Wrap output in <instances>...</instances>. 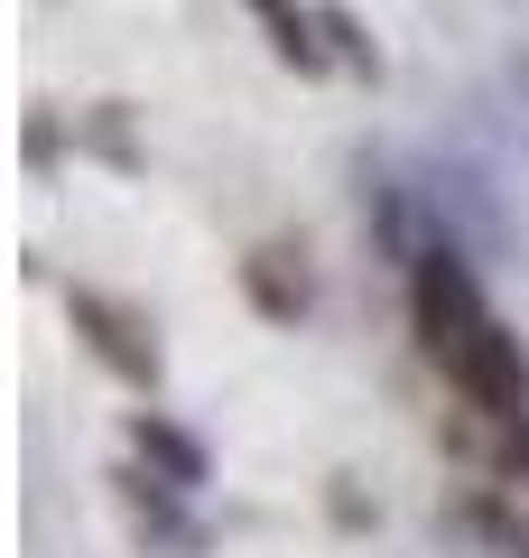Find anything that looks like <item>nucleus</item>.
<instances>
[{
    "instance_id": "1",
    "label": "nucleus",
    "mask_w": 529,
    "mask_h": 558,
    "mask_svg": "<svg viewBox=\"0 0 529 558\" xmlns=\"http://www.w3.org/2000/svg\"><path fill=\"white\" fill-rule=\"evenodd\" d=\"M409 326H418V354H428L436 373L492 326V299H483V279H473V260H465L455 233H436L428 252L409 260Z\"/></svg>"
},
{
    "instance_id": "2",
    "label": "nucleus",
    "mask_w": 529,
    "mask_h": 558,
    "mask_svg": "<svg viewBox=\"0 0 529 558\" xmlns=\"http://www.w3.org/2000/svg\"><path fill=\"white\" fill-rule=\"evenodd\" d=\"M65 317H75L84 354H94L121 391H139V400L158 391V373H168V363H158V326L139 317L131 299H112V289H65Z\"/></svg>"
},
{
    "instance_id": "3",
    "label": "nucleus",
    "mask_w": 529,
    "mask_h": 558,
    "mask_svg": "<svg viewBox=\"0 0 529 558\" xmlns=\"http://www.w3.org/2000/svg\"><path fill=\"white\" fill-rule=\"evenodd\" d=\"M112 494H121V512H131L139 539H158V549H176V558H196V549H205V531L186 521V494H176V484H158L139 457L112 465Z\"/></svg>"
},
{
    "instance_id": "4",
    "label": "nucleus",
    "mask_w": 529,
    "mask_h": 558,
    "mask_svg": "<svg viewBox=\"0 0 529 558\" xmlns=\"http://www.w3.org/2000/svg\"><path fill=\"white\" fill-rule=\"evenodd\" d=\"M242 299L260 307L270 326H297L316 307V279H307V252L297 242H260L251 260H242Z\"/></svg>"
},
{
    "instance_id": "5",
    "label": "nucleus",
    "mask_w": 529,
    "mask_h": 558,
    "mask_svg": "<svg viewBox=\"0 0 529 558\" xmlns=\"http://www.w3.org/2000/svg\"><path fill=\"white\" fill-rule=\"evenodd\" d=\"M131 457L149 465L158 484H176V494H196L205 475H214V457H205L196 428H176L168 410H131Z\"/></svg>"
},
{
    "instance_id": "6",
    "label": "nucleus",
    "mask_w": 529,
    "mask_h": 558,
    "mask_svg": "<svg viewBox=\"0 0 529 558\" xmlns=\"http://www.w3.org/2000/svg\"><path fill=\"white\" fill-rule=\"evenodd\" d=\"M260 20V38H270L279 65H297V75H325L334 47H325V10H307V0H242Z\"/></svg>"
},
{
    "instance_id": "7",
    "label": "nucleus",
    "mask_w": 529,
    "mask_h": 558,
    "mask_svg": "<svg viewBox=\"0 0 529 558\" xmlns=\"http://www.w3.org/2000/svg\"><path fill=\"white\" fill-rule=\"evenodd\" d=\"M75 149H94V159H112V168H139V149H131V102H94V112H75Z\"/></svg>"
},
{
    "instance_id": "8",
    "label": "nucleus",
    "mask_w": 529,
    "mask_h": 558,
    "mask_svg": "<svg viewBox=\"0 0 529 558\" xmlns=\"http://www.w3.org/2000/svg\"><path fill=\"white\" fill-rule=\"evenodd\" d=\"M325 10V47H334V65H353V75H381V47H372V28L353 20L344 0H316Z\"/></svg>"
},
{
    "instance_id": "9",
    "label": "nucleus",
    "mask_w": 529,
    "mask_h": 558,
    "mask_svg": "<svg viewBox=\"0 0 529 558\" xmlns=\"http://www.w3.org/2000/svg\"><path fill=\"white\" fill-rule=\"evenodd\" d=\"M28 159H57V102H38V112H28Z\"/></svg>"
},
{
    "instance_id": "10",
    "label": "nucleus",
    "mask_w": 529,
    "mask_h": 558,
    "mask_svg": "<svg viewBox=\"0 0 529 558\" xmlns=\"http://www.w3.org/2000/svg\"><path fill=\"white\" fill-rule=\"evenodd\" d=\"M510 94H529V57H510ZM520 112H529V102H520Z\"/></svg>"
}]
</instances>
